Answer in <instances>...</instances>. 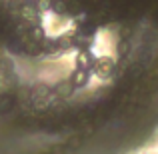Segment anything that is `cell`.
Returning <instances> with one entry per match:
<instances>
[{
  "label": "cell",
  "instance_id": "6da1fadb",
  "mask_svg": "<svg viewBox=\"0 0 158 154\" xmlns=\"http://www.w3.org/2000/svg\"><path fill=\"white\" fill-rule=\"evenodd\" d=\"M114 68H116L114 58L112 56H100V58L94 60V68L92 70H94V74H96L98 78H108V76H112Z\"/></svg>",
  "mask_w": 158,
  "mask_h": 154
},
{
  "label": "cell",
  "instance_id": "7a4b0ae2",
  "mask_svg": "<svg viewBox=\"0 0 158 154\" xmlns=\"http://www.w3.org/2000/svg\"><path fill=\"white\" fill-rule=\"evenodd\" d=\"M86 82H88V72L78 68L76 72L72 74V86H84Z\"/></svg>",
  "mask_w": 158,
  "mask_h": 154
},
{
  "label": "cell",
  "instance_id": "3957f363",
  "mask_svg": "<svg viewBox=\"0 0 158 154\" xmlns=\"http://www.w3.org/2000/svg\"><path fill=\"white\" fill-rule=\"evenodd\" d=\"M70 92H72V82H60V84L56 86V90H54V94L56 96H70Z\"/></svg>",
  "mask_w": 158,
  "mask_h": 154
},
{
  "label": "cell",
  "instance_id": "277c9868",
  "mask_svg": "<svg viewBox=\"0 0 158 154\" xmlns=\"http://www.w3.org/2000/svg\"><path fill=\"white\" fill-rule=\"evenodd\" d=\"M22 16L28 20V22H34V20H36V12H32V8H30V6H24Z\"/></svg>",
  "mask_w": 158,
  "mask_h": 154
},
{
  "label": "cell",
  "instance_id": "5b68a950",
  "mask_svg": "<svg viewBox=\"0 0 158 154\" xmlns=\"http://www.w3.org/2000/svg\"><path fill=\"white\" fill-rule=\"evenodd\" d=\"M12 102H14L12 96H2L0 98V110H8V108L12 106Z\"/></svg>",
  "mask_w": 158,
  "mask_h": 154
}]
</instances>
